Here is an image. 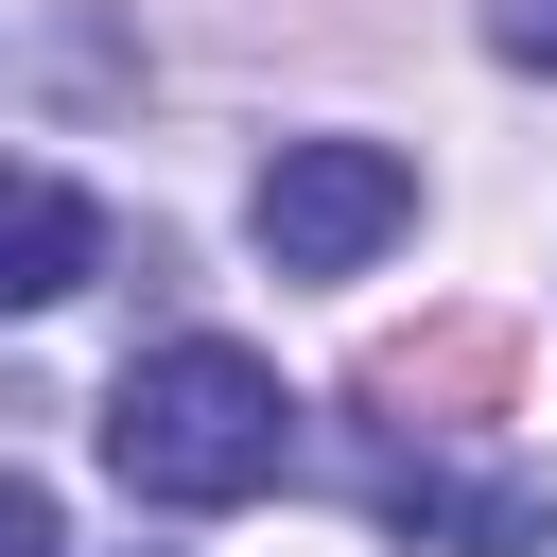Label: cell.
Returning a JSON list of instances; mask_svg holds the SVG:
<instances>
[{
	"mask_svg": "<svg viewBox=\"0 0 557 557\" xmlns=\"http://www.w3.org/2000/svg\"><path fill=\"white\" fill-rule=\"evenodd\" d=\"M244 226H261L278 278H366V261L418 226V157H400V139H278L261 191H244Z\"/></svg>",
	"mask_w": 557,
	"mask_h": 557,
	"instance_id": "7a4b0ae2",
	"label": "cell"
},
{
	"mask_svg": "<svg viewBox=\"0 0 557 557\" xmlns=\"http://www.w3.org/2000/svg\"><path fill=\"white\" fill-rule=\"evenodd\" d=\"M87 278H104V209H87L70 174L0 157V313H52V296H87Z\"/></svg>",
	"mask_w": 557,
	"mask_h": 557,
	"instance_id": "3957f363",
	"label": "cell"
},
{
	"mask_svg": "<svg viewBox=\"0 0 557 557\" xmlns=\"http://www.w3.org/2000/svg\"><path fill=\"white\" fill-rule=\"evenodd\" d=\"M0 557H70V522H52V487H35V470H0Z\"/></svg>",
	"mask_w": 557,
	"mask_h": 557,
	"instance_id": "277c9868",
	"label": "cell"
},
{
	"mask_svg": "<svg viewBox=\"0 0 557 557\" xmlns=\"http://www.w3.org/2000/svg\"><path fill=\"white\" fill-rule=\"evenodd\" d=\"M104 470L139 487V505H261L278 470H296V400H278V366L244 348V331H174V348H139L122 366V400H104Z\"/></svg>",
	"mask_w": 557,
	"mask_h": 557,
	"instance_id": "6da1fadb",
	"label": "cell"
},
{
	"mask_svg": "<svg viewBox=\"0 0 557 557\" xmlns=\"http://www.w3.org/2000/svg\"><path fill=\"white\" fill-rule=\"evenodd\" d=\"M487 35H505L522 70H557V0H487Z\"/></svg>",
	"mask_w": 557,
	"mask_h": 557,
	"instance_id": "5b68a950",
	"label": "cell"
}]
</instances>
